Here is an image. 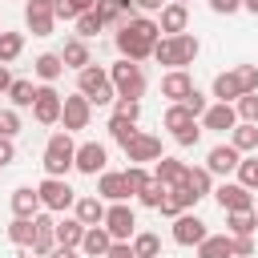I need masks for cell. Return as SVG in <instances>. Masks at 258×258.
<instances>
[{
  "label": "cell",
  "mask_w": 258,
  "mask_h": 258,
  "mask_svg": "<svg viewBox=\"0 0 258 258\" xmlns=\"http://www.w3.org/2000/svg\"><path fill=\"white\" fill-rule=\"evenodd\" d=\"M210 8H214L218 16H234V12L242 8V0H210Z\"/></svg>",
  "instance_id": "50"
},
{
  "label": "cell",
  "mask_w": 258,
  "mask_h": 258,
  "mask_svg": "<svg viewBox=\"0 0 258 258\" xmlns=\"http://www.w3.org/2000/svg\"><path fill=\"white\" fill-rule=\"evenodd\" d=\"M97 198H101V202H129L125 173H117V169H101V173H97Z\"/></svg>",
  "instance_id": "17"
},
{
  "label": "cell",
  "mask_w": 258,
  "mask_h": 258,
  "mask_svg": "<svg viewBox=\"0 0 258 258\" xmlns=\"http://www.w3.org/2000/svg\"><path fill=\"white\" fill-rule=\"evenodd\" d=\"M121 149H125L129 165H145V161H157V157H161V137H153V133H141V129H137V137H133L129 145H121Z\"/></svg>",
  "instance_id": "13"
},
{
  "label": "cell",
  "mask_w": 258,
  "mask_h": 258,
  "mask_svg": "<svg viewBox=\"0 0 258 258\" xmlns=\"http://www.w3.org/2000/svg\"><path fill=\"white\" fill-rule=\"evenodd\" d=\"M214 194V202L230 214V210H254V194L242 185V181H222V185H214L210 189Z\"/></svg>",
  "instance_id": "12"
},
{
  "label": "cell",
  "mask_w": 258,
  "mask_h": 258,
  "mask_svg": "<svg viewBox=\"0 0 258 258\" xmlns=\"http://www.w3.org/2000/svg\"><path fill=\"white\" fill-rule=\"evenodd\" d=\"M198 52H202V40H198L194 32L161 36V40L153 44V60H157V64H165V69H185V64H194V60H198Z\"/></svg>",
  "instance_id": "2"
},
{
  "label": "cell",
  "mask_w": 258,
  "mask_h": 258,
  "mask_svg": "<svg viewBox=\"0 0 258 258\" xmlns=\"http://www.w3.org/2000/svg\"><path fill=\"white\" fill-rule=\"evenodd\" d=\"M230 258H246V254H230Z\"/></svg>",
  "instance_id": "59"
},
{
  "label": "cell",
  "mask_w": 258,
  "mask_h": 258,
  "mask_svg": "<svg viewBox=\"0 0 258 258\" xmlns=\"http://www.w3.org/2000/svg\"><path fill=\"white\" fill-rule=\"evenodd\" d=\"M258 230V214L254 210H230L226 214V234L234 238V234H254Z\"/></svg>",
  "instance_id": "33"
},
{
  "label": "cell",
  "mask_w": 258,
  "mask_h": 258,
  "mask_svg": "<svg viewBox=\"0 0 258 258\" xmlns=\"http://www.w3.org/2000/svg\"><path fill=\"white\" fill-rule=\"evenodd\" d=\"M36 194H40V206H44L48 214H64V210H73V202H77V189H73L64 177H48V173H44V181L36 185Z\"/></svg>",
  "instance_id": "7"
},
{
  "label": "cell",
  "mask_w": 258,
  "mask_h": 258,
  "mask_svg": "<svg viewBox=\"0 0 258 258\" xmlns=\"http://www.w3.org/2000/svg\"><path fill=\"white\" fill-rule=\"evenodd\" d=\"M242 8H246V12H254V16H258V0H242Z\"/></svg>",
  "instance_id": "57"
},
{
  "label": "cell",
  "mask_w": 258,
  "mask_h": 258,
  "mask_svg": "<svg viewBox=\"0 0 258 258\" xmlns=\"http://www.w3.org/2000/svg\"><path fill=\"white\" fill-rule=\"evenodd\" d=\"M153 177H157L165 189H169V185H181V177H185V161H181V157H165V153H161V157H157V165H153Z\"/></svg>",
  "instance_id": "25"
},
{
  "label": "cell",
  "mask_w": 258,
  "mask_h": 258,
  "mask_svg": "<svg viewBox=\"0 0 258 258\" xmlns=\"http://www.w3.org/2000/svg\"><path fill=\"white\" fill-rule=\"evenodd\" d=\"M234 173H238V181H242L246 189H258V153H254V157H242Z\"/></svg>",
  "instance_id": "42"
},
{
  "label": "cell",
  "mask_w": 258,
  "mask_h": 258,
  "mask_svg": "<svg viewBox=\"0 0 258 258\" xmlns=\"http://www.w3.org/2000/svg\"><path fill=\"white\" fill-rule=\"evenodd\" d=\"M52 234H56V246L77 250V246H81V238H85V226H81L77 218H64V222H56V226H52Z\"/></svg>",
  "instance_id": "32"
},
{
  "label": "cell",
  "mask_w": 258,
  "mask_h": 258,
  "mask_svg": "<svg viewBox=\"0 0 258 258\" xmlns=\"http://www.w3.org/2000/svg\"><path fill=\"white\" fill-rule=\"evenodd\" d=\"M77 93L89 97V105H113L117 101V89L109 81V69H101V64L77 69Z\"/></svg>",
  "instance_id": "3"
},
{
  "label": "cell",
  "mask_w": 258,
  "mask_h": 258,
  "mask_svg": "<svg viewBox=\"0 0 258 258\" xmlns=\"http://www.w3.org/2000/svg\"><path fill=\"white\" fill-rule=\"evenodd\" d=\"M230 242H234V254H246V258H254V234H234Z\"/></svg>",
  "instance_id": "49"
},
{
  "label": "cell",
  "mask_w": 258,
  "mask_h": 258,
  "mask_svg": "<svg viewBox=\"0 0 258 258\" xmlns=\"http://www.w3.org/2000/svg\"><path fill=\"white\" fill-rule=\"evenodd\" d=\"M8 85H12V73H8V64H0V93H8Z\"/></svg>",
  "instance_id": "54"
},
{
  "label": "cell",
  "mask_w": 258,
  "mask_h": 258,
  "mask_svg": "<svg viewBox=\"0 0 258 258\" xmlns=\"http://www.w3.org/2000/svg\"><path fill=\"white\" fill-rule=\"evenodd\" d=\"M8 101H12V109H32V97H36V85L28 81V77H12V85H8V93H4Z\"/></svg>",
  "instance_id": "30"
},
{
  "label": "cell",
  "mask_w": 258,
  "mask_h": 258,
  "mask_svg": "<svg viewBox=\"0 0 258 258\" xmlns=\"http://www.w3.org/2000/svg\"><path fill=\"white\" fill-rule=\"evenodd\" d=\"M161 40V28H157V20L153 16H145V12H137L133 20H125L121 28H117V36H113V44H117V52L125 56V60H149L153 56V44Z\"/></svg>",
  "instance_id": "1"
},
{
  "label": "cell",
  "mask_w": 258,
  "mask_h": 258,
  "mask_svg": "<svg viewBox=\"0 0 258 258\" xmlns=\"http://www.w3.org/2000/svg\"><path fill=\"white\" fill-rule=\"evenodd\" d=\"M28 258H32V254H28Z\"/></svg>",
  "instance_id": "61"
},
{
  "label": "cell",
  "mask_w": 258,
  "mask_h": 258,
  "mask_svg": "<svg viewBox=\"0 0 258 258\" xmlns=\"http://www.w3.org/2000/svg\"><path fill=\"white\" fill-rule=\"evenodd\" d=\"M121 4H125V0H97V4H93V12L105 20V28H109V24H117V28H121V24H125V16H121Z\"/></svg>",
  "instance_id": "38"
},
{
  "label": "cell",
  "mask_w": 258,
  "mask_h": 258,
  "mask_svg": "<svg viewBox=\"0 0 258 258\" xmlns=\"http://www.w3.org/2000/svg\"><path fill=\"white\" fill-rule=\"evenodd\" d=\"M60 60H64V69H85V64H93L89 40H81V36H69V40H64V48H60Z\"/></svg>",
  "instance_id": "24"
},
{
  "label": "cell",
  "mask_w": 258,
  "mask_h": 258,
  "mask_svg": "<svg viewBox=\"0 0 258 258\" xmlns=\"http://www.w3.org/2000/svg\"><path fill=\"white\" fill-rule=\"evenodd\" d=\"M73 157H77V141H73V133H52L48 141H44V157H40V165H44V173L48 177H64L69 169H73Z\"/></svg>",
  "instance_id": "4"
},
{
  "label": "cell",
  "mask_w": 258,
  "mask_h": 258,
  "mask_svg": "<svg viewBox=\"0 0 258 258\" xmlns=\"http://www.w3.org/2000/svg\"><path fill=\"white\" fill-rule=\"evenodd\" d=\"M161 194H165V185H161V181L153 177V181H149V185H145V189L137 194V202H141L145 210H157V202H161Z\"/></svg>",
  "instance_id": "46"
},
{
  "label": "cell",
  "mask_w": 258,
  "mask_h": 258,
  "mask_svg": "<svg viewBox=\"0 0 258 258\" xmlns=\"http://www.w3.org/2000/svg\"><path fill=\"white\" fill-rule=\"evenodd\" d=\"M194 121H198V117H194V113H189L181 101H169V109H165V129H169V133L185 129V125H194Z\"/></svg>",
  "instance_id": "36"
},
{
  "label": "cell",
  "mask_w": 258,
  "mask_h": 258,
  "mask_svg": "<svg viewBox=\"0 0 258 258\" xmlns=\"http://www.w3.org/2000/svg\"><path fill=\"white\" fill-rule=\"evenodd\" d=\"M20 133V109H0V137H16Z\"/></svg>",
  "instance_id": "44"
},
{
  "label": "cell",
  "mask_w": 258,
  "mask_h": 258,
  "mask_svg": "<svg viewBox=\"0 0 258 258\" xmlns=\"http://www.w3.org/2000/svg\"><path fill=\"white\" fill-rule=\"evenodd\" d=\"M129 246H133V258H157V254H161V238L149 234V230H137V234L129 238Z\"/></svg>",
  "instance_id": "34"
},
{
  "label": "cell",
  "mask_w": 258,
  "mask_h": 258,
  "mask_svg": "<svg viewBox=\"0 0 258 258\" xmlns=\"http://www.w3.org/2000/svg\"><path fill=\"white\" fill-rule=\"evenodd\" d=\"M173 4H189V0H173Z\"/></svg>",
  "instance_id": "58"
},
{
  "label": "cell",
  "mask_w": 258,
  "mask_h": 258,
  "mask_svg": "<svg viewBox=\"0 0 258 258\" xmlns=\"http://www.w3.org/2000/svg\"><path fill=\"white\" fill-rule=\"evenodd\" d=\"M238 161H242V153H238L230 141H222V145H214V149L206 153V169H210L214 177H230V173L238 169Z\"/></svg>",
  "instance_id": "16"
},
{
  "label": "cell",
  "mask_w": 258,
  "mask_h": 258,
  "mask_svg": "<svg viewBox=\"0 0 258 258\" xmlns=\"http://www.w3.org/2000/svg\"><path fill=\"white\" fill-rule=\"evenodd\" d=\"M16 161V145H12V137H0V165H12Z\"/></svg>",
  "instance_id": "51"
},
{
  "label": "cell",
  "mask_w": 258,
  "mask_h": 258,
  "mask_svg": "<svg viewBox=\"0 0 258 258\" xmlns=\"http://www.w3.org/2000/svg\"><path fill=\"white\" fill-rule=\"evenodd\" d=\"M206 234H210V230H206V222H202L194 210H185V214L173 218V242H177V246H198Z\"/></svg>",
  "instance_id": "14"
},
{
  "label": "cell",
  "mask_w": 258,
  "mask_h": 258,
  "mask_svg": "<svg viewBox=\"0 0 258 258\" xmlns=\"http://www.w3.org/2000/svg\"><path fill=\"white\" fill-rule=\"evenodd\" d=\"M60 93L52 89V85H36V97H32V117H36V125H56L60 121Z\"/></svg>",
  "instance_id": "11"
},
{
  "label": "cell",
  "mask_w": 258,
  "mask_h": 258,
  "mask_svg": "<svg viewBox=\"0 0 258 258\" xmlns=\"http://www.w3.org/2000/svg\"><path fill=\"white\" fill-rule=\"evenodd\" d=\"M24 52V32H4L0 28V64H12Z\"/></svg>",
  "instance_id": "35"
},
{
  "label": "cell",
  "mask_w": 258,
  "mask_h": 258,
  "mask_svg": "<svg viewBox=\"0 0 258 258\" xmlns=\"http://www.w3.org/2000/svg\"><path fill=\"white\" fill-rule=\"evenodd\" d=\"M121 173H125V185H129V194H133V198L153 181V173H149L145 165H129V169H121Z\"/></svg>",
  "instance_id": "40"
},
{
  "label": "cell",
  "mask_w": 258,
  "mask_h": 258,
  "mask_svg": "<svg viewBox=\"0 0 258 258\" xmlns=\"http://www.w3.org/2000/svg\"><path fill=\"white\" fill-rule=\"evenodd\" d=\"M181 185L202 202V198H210V189H214V173L206 169V165H185V177H181Z\"/></svg>",
  "instance_id": "22"
},
{
  "label": "cell",
  "mask_w": 258,
  "mask_h": 258,
  "mask_svg": "<svg viewBox=\"0 0 258 258\" xmlns=\"http://www.w3.org/2000/svg\"><path fill=\"white\" fill-rule=\"evenodd\" d=\"M113 117L137 121V117H141V101H133V97H117V101H113Z\"/></svg>",
  "instance_id": "43"
},
{
  "label": "cell",
  "mask_w": 258,
  "mask_h": 258,
  "mask_svg": "<svg viewBox=\"0 0 258 258\" xmlns=\"http://www.w3.org/2000/svg\"><path fill=\"white\" fill-rule=\"evenodd\" d=\"M109 81H113V89H117V97H133V101H141L145 97V69L137 64V60H117V64H109Z\"/></svg>",
  "instance_id": "5"
},
{
  "label": "cell",
  "mask_w": 258,
  "mask_h": 258,
  "mask_svg": "<svg viewBox=\"0 0 258 258\" xmlns=\"http://www.w3.org/2000/svg\"><path fill=\"white\" fill-rule=\"evenodd\" d=\"M181 105H185V109H189V113H194V117H202V113H206V105H210V101H206V93H202V89H198V85H194V89H189V97H185V101H181Z\"/></svg>",
  "instance_id": "48"
},
{
  "label": "cell",
  "mask_w": 258,
  "mask_h": 258,
  "mask_svg": "<svg viewBox=\"0 0 258 258\" xmlns=\"http://www.w3.org/2000/svg\"><path fill=\"white\" fill-rule=\"evenodd\" d=\"M105 258H133V246H129V242H113V246L105 250Z\"/></svg>",
  "instance_id": "52"
},
{
  "label": "cell",
  "mask_w": 258,
  "mask_h": 258,
  "mask_svg": "<svg viewBox=\"0 0 258 258\" xmlns=\"http://www.w3.org/2000/svg\"><path fill=\"white\" fill-rule=\"evenodd\" d=\"M93 4H97V0H73V8H77V16H81V12H89Z\"/></svg>",
  "instance_id": "56"
},
{
  "label": "cell",
  "mask_w": 258,
  "mask_h": 258,
  "mask_svg": "<svg viewBox=\"0 0 258 258\" xmlns=\"http://www.w3.org/2000/svg\"><path fill=\"white\" fill-rule=\"evenodd\" d=\"M44 206H40V194H36V185H20V189H12V218H36Z\"/></svg>",
  "instance_id": "21"
},
{
  "label": "cell",
  "mask_w": 258,
  "mask_h": 258,
  "mask_svg": "<svg viewBox=\"0 0 258 258\" xmlns=\"http://www.w3.org/2000/svg\"><path fill=\"white\" fill-rule=\"evenodd\" d=\"M194 250H198V258H230L234 242H230V234H206Z\"/></svg>",
  "instance_id": "29"
},
{
  "label": "cell",
  "mask_w": 258,
  "mask_h": 258,
  "mask_svg": "<svg viewBox=\"0 0 258 258\" xmlns=\"http://www.w3.org/2000/svg\"><path fill=\"white\" fill-rule=\"evenodd\" d=\"M254 214H258V206H254Z\"/></svg>",
  "instance_id": "60"
},
{
  "label": "cell",
  "mask_w": 258,
  "mask_h": 258,
  "mask_svg": "<svg viewBox=\"0 0 258 258\" xmlns=\"http://www.w3.org/2000/svg\"><path fill=\"white\" fill-rule=\"evenodd\" d=\"M73 24H77V36H81V40H89V36H97V32L105 28V20H101V16L93 12V8H89V12H81V16L73 20Z\"/></svg>",
  "instance_id": "39"
},
{
  "label": "cell",
  "mask_w": 258,
  "mask_h": 258,
  "mask_svg": "<svg viewBox=\"0 0 258 258\" xmlns=\"http://www.w3.org/2000/svg\"><path fill=\"white\" fill-rule=\"evenodd\" d=\"M109 137L117 145H129L137 137V121H125V117H109Z\"/></svg>",
  "instance_id": "37"
},
{
  "label": "cell",
  "mask_w": 258,
  "mask_h": 258,
  "mask_svg": "<svg viewBox=\"0 0 258 258\" xmlns=\"http://www.w3.org/2000/svg\"><path fill=\"white\" fill-rule=\"evenodd\" d=\"M73 169L97 177L101 169H109V149H105L101 141H81V145H77V157H73Z\"/></svg>",
  "instance_id": "9"
},
{
  "label": "cell",
  "mask_w": 258,
  "mask_h": 258,
  "mask_svg": "<svg viewBox=\"0 0 258 258\" xmlns=\"http://www.w3.org/2000/svg\"><path fill=\"white\" fill-rule=\"evenodd\" d=\"M189 89H194V77H189L185 69H169V73L161 77V97H165V101H185Z\"/></svg>",
  "instance_id": "19"
},
{
  "label": "cell",
  "mask_w": 258,
  "mask_h": 258,
  "mask_svg": "<svg viewBox=\"0 0 258 258\" xmlns=\"http://www.w3.org/2000/svg\"><path fill=\"white\" fill-rule=\"evenodd\" d=\"M101 226L109 230L113 242H129L137 234V214H133L129 202H105V222Z\"/></svg>",
  "instance_id": "6"
},
{
  "label": "cell",
  "mask_w": 258,
  "mask_h": 258,
  "mask_svg": "<svg viewBox=\"0 0 258 258\" xmlns=\"http://www.w3.org/2000/svg\"><path fill=\"white\" fill-rule=\"evenodd\" d=\"M48 258H81V250H64V246H56Z\"/></svg>",
  "instance_id": "55"
},
{
  "label": "cell",
  "mask_w": 258,
  "mask_h": 258,
  "mask_svg": "<svg viewBox=\"0 0 258 258\" xmlns=\"http://www.w3.org/2000/svg\"><path fill=\"white\" fill-rule=\"evenodd\" d=\"M133 4H137V12H161L169 0H133Z\"/></svg>",
  "instance_id": "53"
},
{
  "label": "cell",
  "mask_w": 258,
  "mask_h": 258,
  "mask_svg": "<svg viewBox=\"0 0 258 258\" xmlns=\"http://www.w3.org/2000/svg\"><path fill=\"white\" fill-rule=\"evenodd\" d=\"M234 113H238V121H254L258 125V93H242L234 101Z\"/></svg>",
  "instance_id": "41"
},
{
  "label": "cell",
  "mask_w": 258,
  "mask_h": 258,
  "mask_svg": "<svg viewBox=\"0 0 258 258\" xmlns=\"http://www.w3.org/2000/svg\"><path fill=\"white\" fill-rule=\"evenodd\" d=\"M24 28H28L32 36H52V28H56L52 4H48V0H28V4H24Z\"/></svg>",
  "instance_id": "10"
},
{
  "label": "cell",
  "mask_w": 258,
  "mask_h": 258,
  "mask_svg": "<svg viewBox=\"0 0 258 258\" xmlns=\"http://www.w3.org/2000/svg\"><path fill=\"white\" fill-rule=\"evenodd\" d=\"M157 28H161L165 36H177V32H185V28H189V8L169 0V4L157 12Z\"/></svg>",
  "instance_id": "18"
},
{
  "label": "cell",
  "mask_w": 258,
  "mask_h": 258,
  "mask_svg": "<svg viewBox=\"0 0 258 258\" xmlns=\"http://www.w3.org/2000/svg\"><path fill=\"white\" fill-rule=\"evenodd\" d=\"M73 218H77L81 226H101V222H105V202H101L97 194H85V198L73 202Z\"/></svg>",
  "instance_id": "20"
},
{
  "label": "cell",
  "mask_w": 258,
  "mask_h": 258,
  "mask_svg": "<svg viewBox=\"0 0 258 258\" xmlns=\"http://www.w3.org/2000/svg\"><path fill=\"white\" fill-rule=\"evenodd\" d=\"M230 145H234L238 153H258V125H254V121H238V125L230 129Z\"/></svg>",
  "instance_id": "28"
},
{
  "label": "cell",
  "mask_w": 258,
  "mask_h": 258,
  "mask_svg": "<svg viewBox=\"0 0 258 258\" xmlns=\"http://www.w3.org/2000/svg\"><path fill=\"white\" fill-rule=\"evenodd\" d=\"M8 242L20 246V250H28V246L36 242V222H32V218H12V222H8Z\"/></svg>",
  "instance_id": "31"
},
{
  "label": "cell",
  "mask_w": 258,
  "mask_h": 258,
  "mask_svg": "<svg viewBox=\"0 0 258 258\" xmlns=\"http://www.w3.org/2000/svg\"><path fill=\"white\" fill-rule=\"evenodd\" d=\"M202 133H206V129H202V125L194 121V125H185V129H177V133H173V141H177L181 149H194V145L202 141Z\"/></svg>",
  "instance_id": "45"
},
{
  "label": "cell",
  "mask_w": 258,
  "mask_h": 258,
  "mask_svg": "<svg viewBox=\"0 0 258 258\" xmlns=\"http://www.w3.org/2000/svg\"><path fill=\"white\" fill-rule=\"evenodd\" d=\"M89 121H93V105H89V97L73 93V97L60 101V125H64V133H81V129H89Z\"/></svg>",
  "instance_id": "8"
},
{
  "label": "cell",
  "mask_w": 258,
  "mask_h": 258,
  "mask_svg": "<svg viewBox=\"0 0 258 258\" xmlns=\"http://www.w3.org/2000/svg\"><path fill=\"white\" fill-rule=\"evenodd\" d=\"M210 97H218V101H226V105H234L238 97H242V85H238V73L230 69V73H218L214 77V85H210Z\"/></svg>",
  "instance_id": "27"
},
{
  "label": "cell",
  "mask_w": 258,
  "mask_h": 258,
  "mask_svg": "<svg viewBox=\"0 0 258 258\" xmlns=\"http://www.w3.org/2000/svg\"><path fill=\"white\" fill-rule=\"evenodd\" d=\"M234 73H238V85H242V93H258V64H238Z\"/></svg>",
  "instance_id": "47"
},
{
  "label": "cell",
  "mask_w": 258,
  "mask_h": 258,
  "mask_svg": "<svg viewBox=\"0 0 258 258\" xmlns=\"http://www.w3.org/2000/svg\"><path fill=\"white\" fill-rule=\"evenodd\" d=\"M113 246V238H109V230L105 226H85V238H81V254H89V258H105V250Z\"/></svg>",
  "instance_id": "23"
},
{
  "label": "cell",
  "mask_w": 258,
  "mask_h": 258,
  "mask_svg": "<svg viewBox=\"0 0 258 258\" xmlns=\"http://www.w3.org/2000/svg\"><path fill=\"white\" fill-rule=\"evenodd\" d=\"M32 73H36V81H40V85H52V81L64 73V60H60V52H40V56L32 60Z\"/></svg>",
  "instance_id": "26"
},
{
  "label": "cell",
  "mask_w": 258,
  "mask_h": 258,
  "mask_svg": "<svg viewBox=\"0 0 258 258\" xmlns=\"http://www.w3.org/2000/svg\"><path fill=\"white\" fill-rule=\"evenodd\" d=\"M198 125L210 129V133H230V129L238 125V113H234V105L218 101V105H206V113L198 117Z\"/></svg>",
  "instance_id": "15"
}]
</instances>
